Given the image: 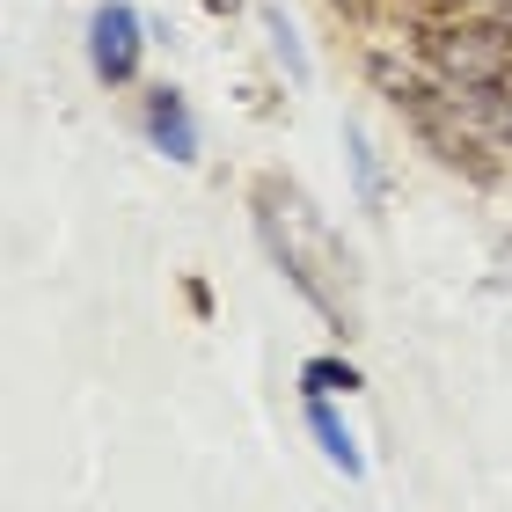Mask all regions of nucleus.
<instances>
[{
	"label": "nucleus",
	"instance_id": "0eeeda50",
	"mask_svg": "<svg viewBox=\"0 0 512 512\" xmlns=\"http://www.w3.org/2000/svg\"><path fill=\"white\" fill-rule=\"evenodd\" d=\"M359 388H366V374L352 359H337V352L300 359V395H330V403H337V395H359Z\"/></svg>",
	"mask_w": 512,
	"mask_h": 512
},
{
	"label": "nucleus",
	"instance_id": "6e6552de",
	"mask_svg": "<svg viewBox=\"0 0 512 512\" xmlns=\"http://www.w3.org/2000/svg\"><path fill=\"white\" fill-rule=\"evenodd\" d=\"M344 154H352V176H359V205L381 213L388 205V176H381V154H374V139H366V125H344Z\"/></svg>",
	"mask_w": 512,
	"mask_h": 512
},
{
	"label": "nucleus",
	"instance_id": "39448f33",
	"mask_svg": "<svg viewBox=\"0 0 512 512\" xmlns=\"http://www.w3.org/2000/svg\"><path fill=\"white\" fill-rule=\"evenodd\" d=\"M308 403V432H315V447H322V461L344 476V483H359L366 476V454H359V439H352V425L337 417V403L330 395H300Z\"/></svg>",
	"mask_w": 512,
	"mask_h": 512
},
{
	"label": "nucleus",
	"instance_id": "f8f14e48",
	"mask_svg": "<svg viewBox=\"0 0 512 512\" xmlns=\"http://www.w3.org/2000/svg\"><path fill=\"white\" fill-rule=\"evenodd\" d=\"M205 8H213V15H235V0H205Z\"/></svg>",
	"mask_w": 512,
	"mask_h": 512
},
{
	"label": "nucleus",
	"instance_id": "f257e3e1",
	"mask_svg": "<svg viewBox=\"0 0 512 512\" xmlns=\"http://www.w3.org/2000/svg\"><path fill=\"white\" fill-rule=\"evenodd\" d=\"M139 66H147V15L132 0H96V15H88V74L103 88H132Z\"/></svg>",
	"mask_w": 512,
	"mask_h": 512
},
{
	"label": "nucleus",
	"instance_id": "7ed1b4c3",
	"mask_svg": "<svg viewBox=\"0 0 512 512\" xmlns=\"http://www.w3.org/2000/svg\"><path fill=\"white\" fill-rule=\"evenodd\" d=\"M256 242H264V256L278 264V278H286V286H293V293L322 315V330H330V337H352V315H344L337 300H330V286H322V278L308 271V256H300V249L286 242V227H278V213L264 205V191H256Z\"/></svg>",
	"mask_w": 512,
	"mask_h": 512
},
{
	"label": "nucleus",
	"instance_id": "9d476101",
	"mask_svg": "<svg viewBox=\"0 0 512 512\" xmlns=\"http://www.w3.org/2000/svg\"><path fill=\"white\" fill-rule=\"evenodd\" d=\"M183 300H191V315H213V286L205 278H183Z\"/></svg>",
	"mask_w": 512,
	"mask_h": 512
},
{
	"label": "nucleus",
	"instance_id": "9b49d317",
	"mask_svg": "<svg viewBox=\"0 0 512 512\" xmlns=\"http://www.w3.org/2000/svg\"><path fill=\"white\" fill-rule=\"evenodd\" d=\"M498 264H505V278H512V235H505V242H498Z\"/></svg>",
	"mask_w": 512,
	"mask_h": 512
},
{
	"label": "nucleus",
	"instance_id": "423d86ee",
	"mask_svg": "<svg viewBox=\"0 0 512 512\" xmlns=\"http://www.w3.org/2000/svg\"><path fill=\"white\" fill-rule=\"evenodd\" d=\"M256 22H264V44H271L278 74H286L293 88H308V81H315V59H308V44H300V30L286 22V8H278V0H264V8H256Z\"/></svg>",
	"mask_w": 512,
	"mask_h": 512
},
{
	"label": "nucleus",
	"instance_id": "f03ea898",
	"mask_svg": "<svg viewBox=\"0 0 512 512\" xmlns=\"http://www.w3.org/2000/svg\"><path fill=\"white\" fill-rule=\"evenodd\" d=\"M447 176H461V183H476V191H498V183L512 176V154L498 147L483 125H469V118H447V125H432L425 139H417Z\"/></svg>",
	"mask_w": 512,
	"mask_h": 512
},
{
	"label": "nucleus",
	"instance_id": "1a4fd4ad",
	"mask_svg": "<svg viewBox=\"0 0 512 512\" xmlns=\"http://www.w3.org/2000/svg\"><path fill=\"white\" fill-rule=\"evenodd\" d=\"M322 8H330V15H344V22H352V30H374L388 0H322Z\"/></svg>",
	"mask_w": 512,
	"mask_h": 512
},
{
	"label": "nucleus",
	"instance_id": "20e7f679",
	"mask_svg": "<svg viewBox=\"0 0 512 512\" xmlns=\"http://www.w3.org/2000/svg\"><path fill=\"white\" fill-rule=\"evenodd\" d=\"M139 132H147V147L169 154L176 169L198 161V110H191V96H183L176 81H147L139 88Z\"/></svg>",
	"mask_w": 512,
	"mask_h": 512
}]
</instances>
